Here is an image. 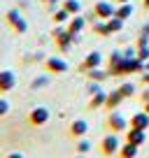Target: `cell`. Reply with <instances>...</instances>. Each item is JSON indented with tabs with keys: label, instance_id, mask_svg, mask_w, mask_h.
Returning <instances> with one entry per match:
<instances>
[{
	"label": "cell",
	"instance_id": "cell-16",
	"mask_svg": "<svg viewBox=\"0 0 149 158\" xmlns=\"http://www.w3.org/2000/svg\"><path fill=\"white\" fill-rule=\"evenodd\" d=\"M105 100H107V93H105V91H98L96 95H91V100H89V109H91V112H96V109L105 107Z\"/></svg>",
	"mask_w": 149,
	"mask_h": 158
},
{
	"label": "cell",
	"instance_id": "cell-26",
	"mask_svg": "<svg viewBox=\"0 0 149 158\" xmlns=\"http://www.w3.org/2000/svg\"><path fill=\"white\" fill-rule=\"evenodd\" d=\"M121 58H124V54H121L119 49H114V51H112V54H109V58H107V68H112V65H117V63H119Z\"/></svg>",
	"mask_w": 149,
	"mask_h": 158
},
{
	"label": "cell",
	"instance_id": "cell-23",
	"mask_svg": "<svg viewBox=\"0 0 149 158\" xmlns=\"http://www.w3.org/2000/svg\"><path fill=\"white\" fill-rule=\"evenodd\" d=\"M74 151H77V153H82V156H86V153L91 151V142H89L86 137L77 139V144H74Z\"/></svg>",
	"mask_w": 149,
	"mask_h": 158
},
{
	"label": "cell",
	"instance_id": "cell-18",
	"mask_svg": "<svg viewBox=\"0 0 149 158\" xmlns=\"http://www.w3.org/2000/svg\"><path fill=\"white\" fill-rule=\"evenodd\" d=\"M86 77H89V81H98V84H103L105 79L109 77V72H107V70L96 68V70H89V72H86Z\"/></svg>",
	"mask_w": 149,
	"mask_h": 158
},
{
	"label": "cell",
	"instance_id": "cell-30",
	"mask_svg": "<svg viewBox=\"0 0 149 158\" xmlns=\"http://www.w3.org/2000/svg\"><path fill=\"white\" fill-rule=\"evenodd\" d=\"M121 54H124V58H135V56H138V49H135V47H126Z\"/></svg>",
	"mask_w": 149,
	"mask_h": 158
},
{
	"label": "cell",
	"instance_id": "cell-31",
	"mask_svg": "<svg viewBox=\"0 0 149 158\" xmlns=\"http://www.w3.org/2000/svg\"><path fill=\"white\" fill-rule=\"evenodd\" d=\"M135 47H138V49H140V47H149V35H142V33H140V37H138V42H135Z\"/></svg>",
	"mask_w": 149,
	"mask_h": 158
},
{
	"label": "cell",
	"instance_id": "cell-37",
	"mask_svg": "<svg viewBox=\"0 0 149 158\" xmlns=\"http://www.w3.org/2000/svg\"><path fill=\"white\" fill-rule=\"evenodd\" d=\"M117 5H126V2H130V0H114Z\"/></svg>",
	"mask_w": 149,
	"mask_h": 158
},
{
	"label": "cell",
	"instance_id": "cell-22",
	"mask_svg": "<svg viewBox=\"0 0 149 158\" xmlns=\"http://www.w3.org/2000/svg\"><path fill=\"white\" fill-rule=\"evenodd\" d=\"M119 91H121V95H124V100H128V98H133V95H135V91H138V89H135L133 81H124V84L119 86Z\"/></svg>",
	"mask_w": 149,
	"mask_h": 158
},
{
	"label": "cell",
	"instance_id": "cell-25",
	"mask_svg": "<svg viewBox=\"0 0 149 158\" xmlns=\"http://www.w3.org/2000/svg\"><path fill=\"white\" fill-rule=\"evenodd\" d=\"M107 26H109V30H112V33H121V30H124V21L117 19V16H112V19L107 21Z\"/></svg>",
	"mask_w": 149,
	"mask_h": 158
},
{
	"label": "cell",
	"instance_id": "cell-7",
	"mask_svg": "<svg viewBox=\"0 0 149 158\" xmlns=\"http://www.w3.org/2000/svg\"><path fill=\"white\" fill-rule=\"evenodd\" d=\"M45 70H47V74H63V72H68V60L58 58V56L45 58Z\"/></svg>",
	"mask_w": 149,
	"mask_h": 158
},
{
	"label": "cell",
	"instance_id": "cell-3",
	"mask_svg": "<svg viewBox=\"0 0 149 158\" xmlns=\"http://www.w3.org/2000/svg\"><path fill=\"white\" fill-rule=\"evenodd\" d=\"M5 21H7V26H10V28L14 30L16 35L28 33V21L21 16V12H19V10H10V12L5 14Z\"/></svg>",
	"mask_w": 149,
	"mask_h": 158
},
{
	"label": "cell",
	"instance_id": "cell-17",
	"mask_svg": "<svg viewBox=\"0 0 149 158\" xmlns=\"http://www.w3.org/2000/svg\"><path fill=\"white\" fill-rule=\"evenodd\" d=\"M91 30H93L98 37H109V35H114L112 30H109L107 21H96V23H91Z\"/></svg>",
	"mask_w": 149,
	"mask_h": 158
},
{
	"label": "cell",
	"instance_id": "cell-35",
	"mask_svg": "<svg viewBox=\"0 0 149 158\" xmlns=\"http://www.w3.org/2000/svg\"><path fill=\"white\" fill-rule=\"evenodd\" d=\"M140 33H142V35H149V23H144L142 28H140Z\"/></svg>",
	"mask_w": 149,
	"mask_h": 158
},
{
	"label": "cell",
	"instance_id": "cell-32",
	"mask_svg": "<svg viewBox=\"0 0 149 158\" xmlns=\"http://www.w3.org/2000/svg\"><path fill=\"white\" fill-rule=\"evenodd\" d=\"M140 84H142V86H149V70H144V72L140 74Z\"/></svg>",
	"mask_w": 149,
	"mask_h": 158
},
{
	"label": "cell",
	"instance_id": "cell-2",
	"mask_svg": "<svg viewBox=\"0 0 149 158\" xmlns=\"http://www.w3.org/2000/svg\"><path fill=\"white\" fill-rule=\"evenodd\" d=\"M49 116H51V112L47 107H33L28 112V116H26V123H28L30 128H42V126H47Z\"/></svg>",
	"mask_w": 149,
	"mask_h": 158
},
{
	"label": "cell",
	"instance_id": "cell-9",
	"mask_svg": "<svg viewBox=\"0 0 149 158\" xmlns=\"http://www.w3.org/2000/svg\"><path fill=\"white\" fill-rule=\"evenodd\" d=\"M16 86V74L12 70H0V93H10Z\"/></svg>",
	"mask_w": 149,
	"mask_h": 158
},
{
	"label": "cell",
	"instance_id": "cell-1",
	"mask_svg": "<svg viewBox=\"0 0 149 158\" xmlns=\"http://www.w3.org/2000/svg\"><path fill=\"white\" fill-rule=\"evenodd\" d=\"M119 147H121V142H119V137H117V133H109V135H105V137L100 139V144H98V151H100V156H105V158H112V156H117Z\"/></svg>",
	"mask_w": 149,
	"mask_h": 158
},
{
	"label": "cell",
	"instance_id": "cell-20",
	"mask_svg": "<svg viewBox=\"0 0 149 158\" xmlns=\"http://www.w3.org/2000/svg\"><path fill=\"white\" fill-rule=\"evenodd\" d=\"M61 7H63V10H68L70 16L82 14V2H79V0H63V2H61Z\"/></svg>",
	"mask_w": 149,
	"mask_h": 158
},
{
	"label": "cell",
	"instance_id": "cell-34",
	"mask_svg": "<svg viewBox=\"0 0 149 158\" xmlns=\"http://www.w3.org/2000/svg\"><path fill=\"white\" fill-rule=\"evenodd\" d=\"M5 158H23V153H16V151H14V153H7Z\"/></svg>",
	"mask_w": 149,
	"mask_h": 158
},
{
	"label": "cell",
	"instance_id": "cell-4",
	"mask_svg": "<svg viewBox=\"0 0 149 158\" xmlns=\"http://www.w3.org/2000/svg\"><path fill=\"white\" fill-rule=\"evenodd\" d=\"M105 128H107L109 133H117V135H119V133H126L130 126H128V121H126V118L114 109V112H109L107 121H105Z\"/></svg>",
	"mask_w": 149,
	"mask_h": 158
},
{
	"label": "cell",
	"instance_id": "cell-27",
	"mask_svg": "<svg viewBox=\"0 0 149 158\" xmlns=\"http://www.w3.org/2000/svg\"><path fill=\"white\" fill-rule=\"evenodd\" d=\"M98 91H103V86H100L98 81H89V86H86V93H89V95H96Z\"/></svg>",
	"mask_w": 149,
	"mask_h": 158
},
{
	"label": "cell",
	"instance_id": "cell-14",
	"mask_svg": "<svg viewBox=\"0 0 149 158\" xmlns=\"http://www.w3.org/2000/svg\"><path fill=\"white\" fill-rule=\"evenodd\" d=\"M124 102V95H121V91L119 89H114V91H109L107 93V100H105V109L107 112H114L119 105Z\"/></svg>",
	"mask_w": 149,
	"mask_h": 158
},
{
	"label": "cell",
	"instance_id": "cell-36",
	"mask_svg": "<svg viewBox=\"0 0 149 158\" xmlns=\"http://www.w3.org/2000/svg\"><path fill=\"white\" fill-rule=\"evenodd\" d=\"M142 7H144L147 12H149V0H142Z\"/></svg>",
	"mask_w": 149,
	"mask_h": 158
},
{
	"label": "cell",
	"instance_id": "cell-19",
	"mask_svg": "<svg viewBox=\"0 0 149 158\" xmlns=\"http://www.w3.org/2000/svg\"><path fill=\"white\" fill-rule=\"evenodd\" d=\"M114 16H117V19H121V21L130 19V16H133V5H130V2H126V5H117Z\"/></svg>",
	"mask_w": 149,
	"mask_h": 158
},
{
	"label": "cell",
	"instance_id": "cell-10",
	"mask_svg": "<svg viewBox=\"0 0 149 158\" xmlns=\"http://www.w3.org/2000/svg\"><path fill=\"white\" fill-rule=\"evenodd\" d=\"M128 126L130 128H138V130H149V114L144 112H135L133 116H130V121H128Z\"/></svg>",
	"mask_w": 149,
	"mask_h": 158
},
{
	"label": "cell",
	"instance_id": "cell-28",
	"mask_svg": "<svg viewBox=\"0 0 149 158\" xmlns=\"http://www.w3.org/2000/svg\"><path fill=\"white\" fill-rule=\"evenodd\" d=\"M7 114H10V102H7L5 98H0V118L7 116Z\"/></svg>",
	"mask_w": 149,
	"mask_h": 158
},
{
	"label": "cell",
	"instance_id": "cell-5",
	"mask_svg": "<svg viewBox=\"0 0 149 158\" xmlns=\"http://www.w3.org/2000/svg\"><path fill=\"white\" fill-rule=\"evenodd\" d=\"M114 12H117V7L112 5V2H107V0H98L93 5V14H96L98 21H109L114 16Z\"/></svg>",
	"mask_w": 149,
	"mask_h": 158
},
{
	"label": "cell",
	"instance_id": "cell-15",
	"mask_svg": "<svg viewBox=\"0 0 149 158\" xmlns=\"http://www.w3.org/2000/svg\"><path fill=\"white\" fill-rule=\"evenodd\" d=\"M138 151H140V147H135V144H130V142H124L119 147V151H117V158H135Z\"/></svg>",
	"mask_w": 149,
	"mask_h": 158
},
{
	"label": "cell",
	"instance_id": "cell-41",
	"mask_svg": "<svg viewBox=\"0 0 149 158\" xmlns=\"http://www.w3.org/2000/svg\"><path fill=\"white\" fill-rule=\"evenodd\" d=\"M40 2H45V5H47V2H49V0H40Z\"/></svg>",
	"mask_w": 149,
	"mask_h": 158
},
{
	"label": "cell",
	"instance_id": "cell-13",
	"mask_svg": "<svg viewBox=\"0 0 149 158\" xmlns=\"http://www.w3.org/2000/svg\"><path fill=\"white\" fill-rule=\"evenodd\" d=\"M65 26H68V33H72V35H82V33H84V26H86V16L74 14V16H70V21H68Z\"/></svg>",
	"mask_w": 149,
	"mask_h": 158
},
{
	"label": "cell",
	"instance_id": "cell-29",
	"mask_svg": "<svg viewBox=\"0 0 149 158\" xmlns=\"http://www.w3.org/2000/svg\"><path fill=\"white\" fill-rule=\"evenodd\" d=\"M138 49V47H135ZM138 58L140 60H149V47H140L138 49Z\"/></svg>",
	"mask_w": 149,
	"mask_h": 158
},
{
	"label": "cell",
	"instance_id": "cell-40",
	"mask_svg": "<svg viewBox=\"0 0 149 158\" xmlns=\"http://www.w3.org/2000/svg\"><path fill=\"white\" fill-rule=\"evenodd\" d=\"M74 158H86V156H82V153H77V156H74Z\"/></svg>",
	"mask_w": 149,
	"mask_h": 158
},
{
	"label": "cell",
	"instance_id": "cell-39",
	"mask_svg": "<svg viewBox=\"0 0 149 158\" xmlns=\"http://www.w3.org/2000/svg\"><path fill=\"white\" fill-rule=\"evenodd\" d=\"M144 70H149V60H144Z\"/></svg>",
	"mask_w": 149,
	"mask_h": 158
},
{
	"label": "cell",
	"instance_id": "cell-11",
	"mask_svg": "<svg viewBox=\"0 0 149 158\" xmlns=\"http://www.w3.org/2000/svg\"><path fill=\"white\" fill-rule=\"evenodd\" d=\"M74 37H77V35H72V33H68V30H65L63 35H58V37L54 40V42H56V49H58L61 54H68L70 47L74 44Z\"/></svg>",
	"mask_w": 149,
	"mask_h": 158
},
{
	"label": "cell",
	"instance_id": "cell-8",
	"mask_svg": "<svg viewBox=\"0 0 149 158\" xmlns=\"http://www.w3.org/2000/svg\"><path fill=\"white\" fill-rule=\"evenodd\" d=\"M86 133H89V123H86L84 118H74L72 123H70V128H68V135H70L72 139L86 137Z\"/></svg>",
	"mask_w": 149,
	"mask_h": 158
},
{
	"label": "cell",
	"instance_id": "cell-33",
	"mask_svg": "<svg viewBox=\"0 0 149 158\" xmlns=\"http://www.w3.org/2000/svg\"><path fill=\"white\" fill-rule=\"evenodd\" d=\"M140 100H142V102H149V86L142 91V93H140Z\"/></svg>",
	"mask_w": 149,
	"mask_h": 158
},
{
	"label": "cell",
	"instance_id": "cell-6",
	"mask_svg": "<svg viewBox=\"0 0 149 158\" xmlns=\"http://www.w3.org/2000/svg\"><path fill=\"white\" fill-rule=\"evenodd\" d=\"M100 65H103V54H100V51H91L89 56H84V60L79 63L77 70H79L82 74H86L89 70H96V68H100Z\"/></svg>",
	"mask_w": 149,
	"mask_h": 158
},
{
	"label": "cell",
	"instance_id": "cell-24",
	"mask_svg": "<svg viewBox=\"0 0 149 158\" xmlns=\"http://www.w3.org/2000/svg\"><path fill=\"white\" fill-rule=\"evenodd\" d=\"M45 86H49V79H47V74H42V77L33 79V84H30V89H33V91H40V89H45Z\"/></svg>",
	"mask_w": 149,
	"mask_h": 158
},
{
	"label": "cell",
	"instance_id": "cell-12",
	"mask_svg": "<svg viewBox=\"0 0 149 158\" xmlns=\"http://www.w3.org/2000/svg\"><path fill=\"white\" fill-rule=\"evenodd\" d=\"M126 142L135 144V147H142L144 142H149L147 139V130H138V128H128L126 130Z\"/></svg>",
	"mask_w": 149,
	"mask_h": 158
},
{
	"label": "cell",
	"instance_id": "cell-21",
	"mask_svg": "<svg viewBox=\"0 0 149 158\" xmlns=\"http://www.w3.org/2000/svg\"><path fill=\"white\" fill-rule=\"evenodd\" d=\"M51 21H54V23H68L70 21V12L63 10V7H58V10L51 14Z\"/></svg>",
	"mask_w": 149,
	"mask_h": 158
},
{
	"label": "cell",
	"instance_id": "cell-38",
	"mask_svg": "<svg viewBox=\"0 0 149 158\" xmlns=\"http://www.w3.org/2000/svg\"><path fill=\"white\" fill-rule=\"evenodd\" d=\"M144 112H147V114H149V102H144Z\"/></svg>",
	"mask_w": 149,
	"mask_h": 158
}]
</instances>
